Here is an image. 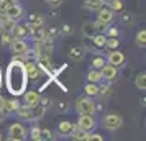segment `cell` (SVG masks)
Wrapping results in <instances>:
<instances>
[{"instance_id": "cell-19", "label": "cell", "mask_w": 146, "mask_h": 141, "mask_svg": "<svg viewBox=\"0 0 146 141\" xmlns=\"http://www.w3.org/2000/svg\"><path fill=\"white\" fill-rule=\"evenodd\" d=\"M136 87L138 89H145L146 87V74L145 72H139L138 75H136Z\"/></svg>"}, {"instance_id": "cell-16", "label": "cell", "mask_w": 146, "mask_h": 141, "mask_svg": "<svg viewBox=\"0 0 146 141\" xmlns=\"http://www.w3.org/2000/svg\"><path fill=\"white\" fill-rule=\"evenodd\" d=\"M71 133H72V138H74V140L86 141V138H87V131H84V130H80V128H76V126H74Z\"/></svg>"}, {"instance_id": "cell-5", "label": "cell", "mask_w": 146, "mask_h": 141, "mask_svg": "<svg viewBox=\"0 0 146 141\" xmlns=\"http://www.w3.org/2000/svg\"><path fill=\"white\" fill-rule=\"evenodd\" d=\"M77 126L80 130H84V131H90L95 126V120H94L92 115H80L79 121H77Z\"/></svg>"}, {"instance_id": "cell-2", "label": "cell", "mask_w": 146, "mask_h": 141, "mask_svg": "<svg viewBox=\"0 0 146 141\" xmlns=\"http://www.w3.org/2000/svg\"><path fill=\"white\" fill-rule=\"evenodd\" d=\"M77 112L80 115H94L95 112V105H94L92 100H89V99H80L77 102Z\"/></svg>"}, {"instance_id": "cell-15", "label": "cell", "mask_w": 146, "mask_h": 141, "mask_svg": "<svg viewBox=\"0 0 146 141\" xmlns=\"http://www.w3.org/2000/svg\"><path fill=\"white\" fill-rule=\"evenodd\" d=\"M0 26H2V31H3V33H12V30L15 28V20H10V18H3Z\"/></svg>"}, {"instance_id": "cell-17", "label": "cell", "mask_w": 146, "mask_h": 141, "mask_svg": "<svg viewBox=\"0 0 146 141\" xmlns=\"http://www.w3.org/2000/svg\"><path fill=\"white\" fill-rule=\"evenodd\" d=\"M17 112H18V115H20L21 118H27V120H30L31 118V107L30 105H23V107H18L17 108Z\"/></svg>"}, {"instance_id": "cell-12", "label": "cell", "mask_w": 146, "mask_h": 141, "mask_svg": "<svg viewBox=\"0 0 146 141\" xmlns=\"http://www.w3.org/2000/svg\"><path fill=\"white\" fill-rule=\"evenodd\" d=\"M25 102H27V105H30V107H35L40 102V95L36 94V92H33V90H30V92L25 94Z\"/></svg>"}, {"instance_id": "cell-1", "label": "cell", "mask_w": 146, "mask_h": 141, "mask_svg": "<svg viewBox=\"0 0 146 141\" xmlns=\"http://www.w3.org/2000/svg\"><path fill=\"white\" fill-rule=\"evenodd\" d=\"M7 85L8 90L15 95H20L23 90H25V85H27V72H25V66L15 61L10 64L7 72Z\"/></svg>"}, {"instance_id": "cell-31", "label": "cell", "mask_w": 146, "mask_h": 141, "mask_svg": "<svg viewBox=\"0 0 146 141\" xmlns=\"http://www.w3.org/2000/svg\"><path fill=\"white\" fill-rule=\"evenodd\" d=\"M94 66H95V67H102V66H104L102 59H95V61H94Z\"/></svg>"}, {"instance_id": "cell-10", "label": "cell", "mask_w": 146, "mask_h": 141, "mask_svg": "<svg viewBox=\"0 0 146 141\" xmlns=\"http://www.w3.org/2000/svg\"><path fill=\"white\" fill-rule=\"evenodd\" d=\"M100 74H102V77H105V79H113V77L117 75V67L112 66V64L102 66L100 67Z\"/></svg>"}, {"instance_id": "cell-35", "label": "cell", "mask_w": 146, "mask_h": 141, "mask_svg": "<svg viewBox=\"0 0 146 141\" xmlns=\"http://www.w3.org/2000/svg\"><path fill=\"white\" fill-rule=\"evenodd\" d=\"M2 105H3V97L0 95V108H2Z\"/></svg>"}, {"instance_id": "cell-13", "label": "cell", "mask_w": 146, "mask_h": 141, "mask_svg": "<svg viewBox=\"0 0 146 141\" xmlns=\"http://www.w3.org/2000/svg\"><path fill=\"white\" fill-rule=\"evenodd\" d=\"M84 7L87 10H99L100 7H104V0H86Z\"/></svg>"}, {"instance_id": "cell-9", "label": "cell", "mask_w": 146, "mask_h": 141, "mask_svg": "<svg viewBox=\"0 0 146 141\" xmlns=\"http://www.w3.org/2000/svg\"><path fill=\"white\" fill-rule=\"evenodd\" d=\"M123 61H125V54L120 53V51H113V53H110V56H108V62L115 67L120 66V64H123Z\"/></svg>"}, {"instance_id": "cell-20", "label": "cell", "mask_w": 146, "mask_h": 141, "mask_svg": "<svg viewBox=\"0 0 146 141\" xmlns=\"http://www.w3.org/2000/svg\"><path fill=\"white\" fill-rule=\"evenodd\" d=\"M87 79L90 82H99L100 79H102V74H100V71H92V72H89Z\"/></svg>"}, {"instance_id": "cell-11", "label": "cell", "mask_w": 146, "mask_h": 141, "mask_svg": "<svg viewBox=\"0 0 146 141\" xmlns=\"http://www.w3.org/2000/svg\"><path fill=\"white\" fill-rule=\"evenodd\" d=\"M23 66H25V72H27L28 77H31V79L38 77V74H40V69H38V66H36V64H33V62H27V64H23Z\"/></svg>"}, {"instance_id": "cell-7", "label": "cell", "mask_w": 146, "mask_h": 141, "mask_svg": "<svg viewBox=\"0 0 146 141\" xmlns=\"http://www.w3.org/2000/svg\"><path fill=\"white\" fill-rule=\"evenodd\" d=\"M97 12H99V13H97V20H99V21L105 23V25H108V23H112V21H113V13H112V10L100 7Z\"/></svg>"}, {"instance_id": "cell-24", "label": "cell", "mask_w": 146, "mask_h": 141, "mask_svg": "<svg viewBox=\"0 0 146 141\" xmlns=\"http://www.w3.org/2000/svg\"><path fill=\"white\" fill-rule=\"evenodd\" d=\"M105 36L104 34H97V36H94V43L97 44V46H105Z\"/></svg>"}, {"instance_id": "cell-4", "label": "cell", "mask_w": 146, "mask_h": 141, "mask_svg": "<svg viewBox=\"0 0 146 141\" xmlns=\"http://www.w3.org/2000/svg\"><path fill=\"white\" fill-rule=\"evenodd\" d=\"M104 125H105L107 130H117V128L121 126V117L120 115H115V113H110L105 117V120H104Z\"/></svg>"}, {"instance_id": "cell-3", "label": "cell", "mask_w": 146, "mask_h": 141, "mask_svg": "<svg viewBox=\"0 0 146 141\" xmlns=\"http://www.w3.org/2000/svg\"><path fill=\"white\" fill-rule=\"evenodd\" d=\"M8 134H10V140L21 141V140H25V128L21 126L20 123H13L12 126L8 128Z\"/></svg>"}, {"instance_id": "cell-21", "label": "cell", "mask_w": 146, "mask_h": 141, "mask_svg": "<svg viewBox=\"0 0 146 141\" xmlns=\"http://www.w3.org/2000/svg\"><path fill=\"white\" fill-rule=\"evenodd\" d=\"M86 94L87 95H97L99 94V87L95 84H87L86 85Z\"/></svg>"}, {"instance_id": "cell-27", "label": "cell", "mask_w": 146, "mask_h": 141, "mask_svg": "<svg viewBox=\"0 0 146 141\" xmlns=\"http://www.w3.org/2000/svg\"><path fill=\"white\" fill-rule=\"evenodd\" d=\"M31 138H33V140H41V130L33 128V130H31Z\"/></svg>"}, {"instance_id": "cell-8", "label": "cell", "mask_w": 146, "mask_h": 141, "mask_svg": "<svg viewBox=\"0 0 146 141\" xmlns=\"http://www.w3.org/2000/svg\"><path fill=\"white\" fill-rule=\"evenodd\" d=\"M12 51H13L15 54H25L28 51V46L27 43L21 40V38H17V40L12 41Z\"/></svg>"}, {"instance_id": "cell-25", "label": "cell", "mask_w": 146, "mask_h": 141, "mask_svg": "<svg viewBox=\"0 0 146 141\" xmlns=\"http://www.w3.org/2000/svg\"><path fill=\"white\" fill-rule=\"evenodd\" d=\"M110 7H112V10H121L123 2L121 0H110Z\"/></svg>"}, {"instance_id": "cell-34", "label": "cell", "mask_w": 146, "mask_h": 141, "mask_svg": "<svg viewBox=\"0 0 146 141\" xmlns=\"http://www.w3.org/2000/svg\"><path fill=\"white\" fill-rule=\"evenodd\" d=\"M48 3H58V2H59V0H46Z\"/></svg>"}, {"instance_id": "cell-6", "label": "cell", "mask_w": 146, "mask_h": 141, "mask_svg": "<svg viewBox=\"0 0 146 141\" xmlns=\"http://www.w3.org/2000/svg\"><path fill=\"white\" fill-rule=\"evenodd\" d=\"M3 13H5V17L10 18V20H18L21 17V7L17 5V3H12V5H8V7L5 8Z\"/></svg>"}, {"instance_id": "cell-22", "label": "cell", "mask_w": 146, "mask_h": 141, "mask_svg": "<svg viewBox=\"0 0 146 141\" xmlns=\"http://www.w3.org/2000/svg\"><path fill=\"white\" fill-rule=\"evenodd\" d=\"M145 43H146V31L143 30V31H139L136 34V44L138 46H145Z\"/></svg>"}, {"instance_id": "cell-26", "label": "cell", "mask_w": 146, "mask_h": 141, "mask_svg": "<svg viewBox=\"0 0 146 141\" xmlns=\"http://www.w3.org/2000/svg\"><path fill=\"white\" fill-rule=\"evenodd\" d=\"M105 23H102V21H95V23H94V28H95V30H97V31H100V33H102V31H105Z\"/></svg>"}, {"instance_id": "cell-14", "label": "cell", "mask_w": 146, "mask_h": 141, "mask_svg": "<svg viewBox=\"0 0 146 141\" xmlns=\"http://www.w3.org/2000/svg\"><path fill=\"white\" fill-rule=\"evenodd\" d=\"M20 107V105H18V102L15 100H12V99H10V100H5V99H3V105H2V110H3V108H5V110H7V112H17V108Z\"/></svg>"}, {"instance_id": "cell-33", "label": "cell", "mask_w": 146, "mask_h": 141, "mask_svg": "<svg viewBox=\"0 0 146 141\" xmlns=\"http://www.w3.org/2000/svg\"><path fill=\"white\" fill-rule=\"evenodd\" d=\"M3 44H8V36H3Z\"/></svg>"}, {"instance_id": "cell-23", "label": "cell", "mask_w": 146, "mask_h": 141, "mask_svg": "<svg viewBox=\"0 0 146 141\" xmlns=\"http://www.w3.org/2000/svg\"><path fill=\"white\" fill-rule=\"evenodd\" d=\"M25 33H27V31H25L23 26H17V25H15V28L12 30V34H13L15 38H20V36H23Z\"/></svg>"}, {"instance_id": "cell-32", "label": "cell", "mask_w": 146, "mask_h": 141, "mask_svg": "<svg viewBox=\"0 0 146 141\" xmlns=\"http://www.w3.org/2000/svg\"><path fill=\"white\" fill-rule=\"evenodd\" d=\"M110 34H112V36H115V34H118V31H115L113 28H110Z\"/></svg>"}, {"instance_id": "cell-18", "label": "cell", "mask_w": 146, "mask_h": 141, "mask_svg": "<svg viewBox=\"0 0 146 141\" xmlns=\"http://www.w3.org/2000/svg\"><path fill=\"white\" fill-rule=\"evenodd\" d=\"M72 128H74L72 123H69V121H62V123L59 125V131L61 133H64V134H69L71 131H72Z\"/></svg>"}, {"instance_id": "cell-29", "label": "cell", "mask_w": 146, "mask_h": 141, "mask_svg": "<svg viewBox=\"0 0 146 141\" xmlns=\"http://www.w3.org/2000/svg\"><path fill=\"white\" fill-rule=\"evenodd\" d=\"M105 44H107V46H110V48H117V46H118V41L115 40V36H113L112 40L105 41Z\"/></svg>"}, {"instance_id": "cell-30", "label": "cell", "mask_w": 146, "mask_h": 141, "mask_svg": "<svg viewBox=\"0 0 146 141\" xmlns=\"http://www.w3.org/2000/svg\"><path fill=\"white\" fill-rule=\"evenodd\" d=\"M0 2H2V3H5V5H12V3H17V0H0Z\"/></svg>"}, {"instance_id": "cell-36", "label": "cell", "mask_w": 146, "mask_h": 141, "mask_svg": "<svg viewBox=\"0 0 146 141\" xmlns=\"http://www.w3.org/2000/svg\"><path fill=\"white\" fill-rule=\"evenodd\" d=\"M0 118H2V108H0Z\"/></svg>"}, {"instance_id": "cell-28", "label": "cell", "mask_w": 146, "mask_h": 141, "mask_svg": "<svg viewBox=\"0 0 146 141\" xmlns=\"http://www.w3.org/2000/svg\"><path fill=\"white\" fill-rule=\"evenodd\" d=\"M90 140H95V141H102V140H104V138H102L100 134H87L86 141H90Z\"/></svg>"}]
</instances>
